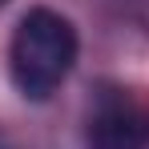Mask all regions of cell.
Listing matches in <instances>:
<instances>
[{
	"label": "cell",
	"mask_w": 149,
	"mask_h": 149,
	"mask_svg": "<svg viewBox=\"0 0 149 149\" xmlns=\"http://www.w3.org/2000/svg\"><path fill=\"white\" fill-rule=\"evenodd\" d=\"M85 149H149V109L121 85H101L85 113Z\"/></svg>",
	"instance_id": "obj_2"
},
{
	"label": "cell",
	"mask_w": 149,
	"mask_h": 149,
	"mask_svg": "<svg viewBox=\"0 0 149 149\" xmlns=\"http://www.w3.org/2000/svg\"><path fill=\"white\" fill-rule=\"evenodd\" d=\"M77 28L56 8H28L8 40V77L24 101H49L77 65Z\"/></svg>",
	"instance_id": "obj_1"
}]
</instances>
